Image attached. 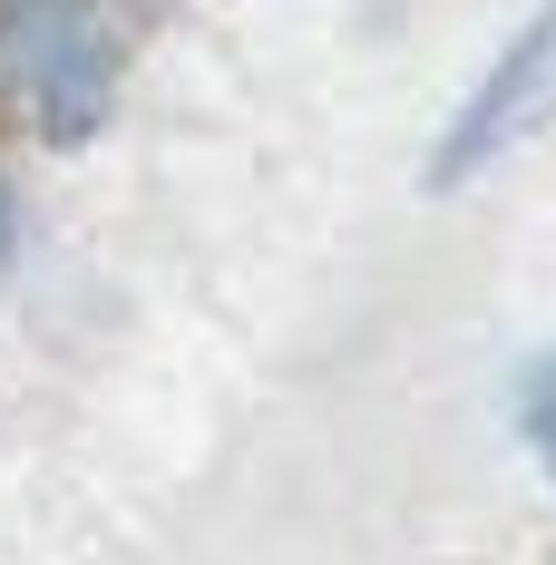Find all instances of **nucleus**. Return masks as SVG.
Here are the masks:
<instances>
[{
  "label": "nucleus",
  "mask_w": 556,
  "mask_h": 565,
  "mask_svg": "<svg viewBox=\"0 0 556 565\" xmlns=\"http://www.w3.org/2000/svg\"><path fill=\"white\" fill-rule=\"evenodd\" d=\"M10 78L40 117V137H88L108 117V78H117V50L98 40V20L59 10V0H20V50H10Z\"/></svg>",
  "instance_id": "obj_2"
},
{
  "label": "nucleus",
  "mask_w": 556,
  "mask_h": 565,
  "mask_svg": "<svg viewBox=\"0 0 556 565\" xmlns=\"http://www.w3.org/2000/svg\"><path fill=\"white\" fill-rule=\"evenodd\" d=\"M517 419H527V449H537V468L556 478V351L517 381Z\"/></svg>",
  "instance_id": "obj_3"
},
{
  "label": "nucleus",
  "mask_w": 556,
  "mask_h": 565,
  "mask_svg": "<svg viewBox=\"0 0 556 565\" xmlns=\"http://www.w3.org/2000/svg\"><path fill=\"white\" fill-rule=\"evenodd\" d=\"M0 254H10V205H0Z\"/></svg>",
  "instance_id": "obj_4"
},
{
  "label": "nucleus",
  "mask_w": 556,
  "mask_h": 565,
  "mask_svg": "<svg viewBox=\"0 0 556 565\" xmlns=\"http://www.w3.org/2000/svg\"><path fill=\"white\" fill-rule=\"evenodd\" d=\"M547 117H556V0H537V10L507 30V50L469 78V98L449 108L440 147H430V185L489 175L499 157H517Z\"/></svg>",
  "instance_id": "obj_1"
}]
</instances>
